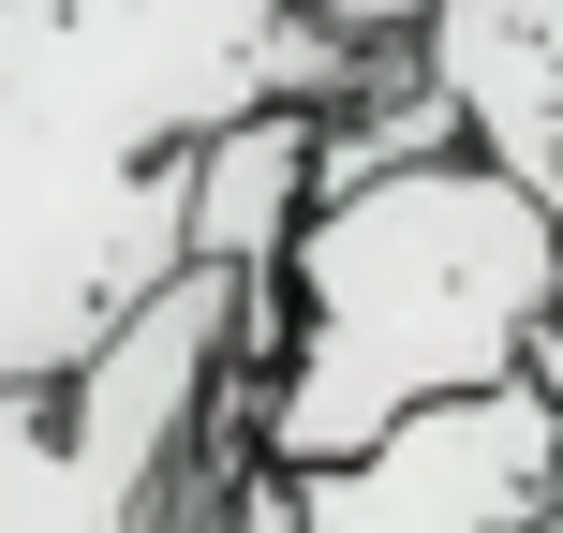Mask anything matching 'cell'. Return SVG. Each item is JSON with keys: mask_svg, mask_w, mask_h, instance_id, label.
Wrapping results in <instances>:
<instances>
[{"mask_svg": "<svg viewBox=\"0 0 563 533\" xmlns=\"http://www.w3.org/2000/svg\"><path fill=\"white\" fill-rule=\"evenodd\" d=\"M563 519V415L549 386H489L416 415L400 445L297 475V533H549Z\"/></svg>", "mask_w": 563, "mask_h": 533, "instance_id": "277c9868", "label": "cell"}, {"mask_svg": "<svg viewBox=\"0 0 563 533\" xmlns=\"http://www.w3.org/2000/svg\"><path fill=\"white\" fill-rule=\"evenodd\" d=\"M416 59L445 75L460 134H475L489 164L549 208V237H563V0H445Z\"/></svg>", "mask_w": 563, "mask_h": 533, "instance_id": "5b68a950", "label": "cell"}, {"mask_svg": "<svg viewBox=\"0 0 563 533\" xmlns=\"http://www.w3.org/2000/svg\"><path fill=\"white\" fill-rule=\"evenodd\" d=\"M267 281L178 267L75 386H0V533H148L178 459L208 445Z\"/></svg>", "mask_w": 563, "mask_h": 533, "instance_id": "3957f363", "label": "cell"}, {"mask_svg": "<svg viewBox=\"0 0 563 533\" xmlns=\"http://www.w3.org/2000/svg\"><path fill=\"white\" fill-rule=\"evenodd\" d=\"M311 15L356 30V45H430V15H445V0H311Z\"/></svg>", "mask_w": 563, "mask_h": 533, "instance_id": "52a82bcc", "label": "cell"}, {"mask_svg": "<svg viewBox=\"0 0 563 533\" xmlns=\"http://www.w3.org/2000/svg\"><path fill=\"white\" fill-rule=\"evenodd\" d=\"M563 326V237L489 148L341 178L282 253V356L267 386H223L282 475L400 445L416 415L489 386H534V341Z\"/></svg>", "mask_w": 563, "mask_h": 533, "instance_id": "7a4b0ae2", "label": "cell"}, {"mask_svg": "<svg viewBox=\"0 0 563 533\" xmlns=\"http://www.w3.org/2000/svg\"><path fill=\"white\" fill-rule=\"evenodd\" d=\"M356 75L311 0H0V386H75L194 267L208 134Z\"/></svg>", "mask_w": 563, "mask_h": 533, "instance_id": "6da1fadb", "label": "cell"}, {"mask_svg": "<svg viewBox=\"0 0 563 533\" xmlns=\"http://www.w3.org/2000/svg\"><path fill=\"white\" fill-rule=\"evenodd\" d=\"M311 208H327V104L238 119V134H208V164H194V267L282 281V253H297Z\"/></svg>", "mask_w": 563, "mask_h": 533, "instance_id": "8992f818", "label": "cell"}]
</instances>
